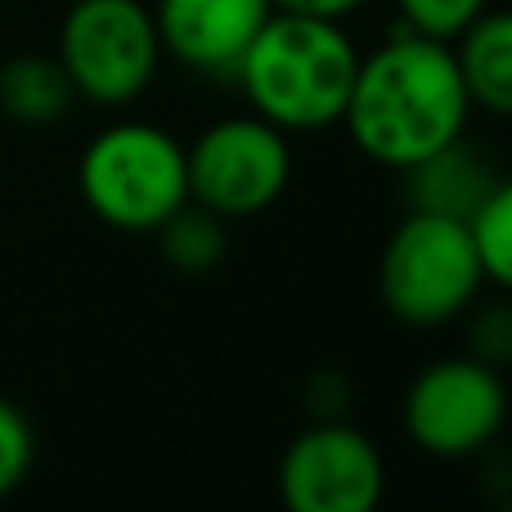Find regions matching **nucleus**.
Wrapping results in <instances>:
<instances>
[{
    "instance_id": "14",
    "label": "nucleus",
    "mask_w": 512,
    "mask_h": 512,
    "mask_svg": "<svg viewBox=\"0 0 512 512\" xmlns=\"http://www.w3.org/2000/svg\"><path fill=\"white\" fill-rule=\"evenodd\" d=\"M472 243H477L486 283L512 297V176H499L486 203L472 212Z\"/></svg>"
},
{
    "instance_id": "9",
    "label": "nucleus",
    "mask_w": 512,
    "mask_h": 512,
    "mask_svg": "<svg viewBox=\"0 0 512 512\" xmlns=\"http://www.w3.org/2000/svg\"><path fill=\"white\" fill-rule=\"evenodd\" d=\"M270 14V0H158L153 5L162 54L203 77H234L243 50Z\"/></svg>"
},
{
    "instance_id": "6",
    "label": "nucleus",
    "mask_w": 512,
    "mask_h": 512,
    "mask_svg": "<svg viewBox=\"0 0 512 512\" xmlns=\"http://www.w3.org/2000/svg\"><path fill=\"white\" fill-rule=\"evenodd\" d=\"M185 162L189 203L207 207L230 225L270 212L292 180L288 131L256 113L212 122L194 144H185Z\"/></svg>"
},
{
    "instance_id": "13",
    "label": "nucleus",
    "mask_w": 512,
    "mask_h": 512,
    "mask_svg": "<svg viewBox=\"0 0 512 512\" xmlns=\"http://www.w3.org/2000/svg\"><path fill=\"white\" fill-rule=\"evenodd\" d=\"M153 234H158L167 265L180 274H212L230 252V221H221L216 212H207L198 203H185Z\"/></svg>"
},
{
    "instance_id": "11",
    "label": "nucleus",
    "mask_w": 512,
    "mask_h": 512,
    "mask_svg": "<svg viewBox=\"0 0 512 512\" xmlns=\"http://www.w3.org/2000/svg\"><path fill=\"white\" fill-rule=\"evenodd\" d=\"M472 108H486L512 122V5L486 9L468 32L454 41Z\"/></svg>"
},
{
    "instance_id": "10",
    "label": "nucleus",
    "mask_w": 512,
    "mask_h": 512,
    "mask_svg": "<svg viewBox=\"0 0 512 512\" xmlns=\"http://www.w3.org/2000/svg\"><path fill=\"white\" fill-rule=\"evenodd\" d=\"M409 180V207L414 212H441V216H459V221H472L486 194L495 189L499 171L481 158L468 144V135L454 144H445L441 153L423 158L418 167L400 171Z\"/></svg>"
},
{
    "instance_id": "12",
    "label": "nucleus",
    "mask_w": 512,
    "mask_h": 512,
    "mask_svg": "<svg viewBox=\"0 0 512 512\" xmlns=\"http://www.w3.org/2000/svg\"><path fill=\"white\" fill-rule=\"evenodd\" d=\"M72 104L77 90L54 54H14L9 63H0V113L14 126H32V131L59 126Z\"/></svg>"
},
{
    "instance_id": "1",
    "label": "nucleus",
    "mask_w": 512,
    "mask_h": 512,
    "mask_svg": "<svg viewBox=\"0 0 512 512\" xmlns=\"http://www.w3.org/2000/svg\"><path fill=\"white\" fill-rule=\"evenodd\" d=\"M468 122L472 95L454 45L396 27L387 45L360 54L342 126L373 167H418L445 144L463 140Z\"/></svg>"
},
{
    "instance_id": "17",
    "label": "nucleus",
    "mask_w": 512,
    "mask_h": 512,
    "mask_svg": "<svg viewBox=\"0 0 512 512\" xmlns=\"http://www.w3.org/2000/svg\"><path fill=\"white\" fill-rule=\"evenodd\" d=\"M472 337H468V351L477 360L495 364L504 369L512 364V297L504 301H486V306H472Z\"/></svg>"
},
{
    "instance_id": "18",
    "label": "nucleus",
    "mask_w": 512,
    "mask_h": 512,
    "mask_svg": "<svg viewBox=\"0 0 512 512\" xmlns=\"http://www.w3.org/2000/svg\"><path fill=\"white\" fill-rule=\"evenodd\" d=\"M274 9H288V14H310V18H351L360 14L369 0H270Z\"/></svg>"
},
{
    "instance_id": "3",
    "label": "nucleus",
    "mask_w": 512,
    "mask_h": 512,
    "mask_svg": "<svg viewBox=\"0 0 512 512\" xmlns=\"http://www.w3.org/2000/svg\"><path fill=\"white\" fill-rule=\"evenodd\" d=\"M77 189L122 234H153L189 203L185 144L153 122H113L81 149Z\"/></svg>"
},
{
    "instance_id": "2",
    "label": "nucleus",
    "mask_w": 512,
    "mask_h": 512,
    "mask_svg": "<svg viewBox=\"0 0 512 512\" xmlns=\"http://www.w3.org/2000/svg\"><path fill=\"white\" fill-rule=\"evenodd\" d=\"M355 68L360 50L337 18L274 9L243 50L234 81L248 99V113L288 135H319L342 126Z\"/></svg>"
},
{
    "instance_id": "5",
    "label": "nucleus",
    "mask_w": 512,
    "mask_h": 512,
    "mask_svg": "<svg viewBox=\"0 0 512 512\" xmlns=\"http://www.w3.org/2000/svg\"><path fill=\"white\" fill-rule=\"evenodd\" d=\"M77 99L126 108L158 81L162 36L144 0H72L59 23V54Z\"/></svg>"
},
{
    "instance_id": "8",
    "label": "nucleus",
    "mask_w": 512,
    "mask_h": 512,
    "mask_svg": "<svg viewBox=\"0 0 512 512\" xmlns=\"http://www.w3.org/2000/svg\"><path fill=\"white\" fill-rule=\"evenodd\" d=\"M387 490V459L369 432L346 418H319L279 459V499L288 512H369Z\"/></svg>"
},
{
    "instance_id": "15",
    "label": "nucleus",
    "mask_w": 512,
    "mask_h": 512,
    "mask_svg": "<svg viewBox=\"0 0 512 512\" xmlns=\"http://www.w3.org/2000/svg\"><path fill=\"white\" fill-rule=\"evenodd\" d=\"M490 9V0H396L400 32L427 36V41L454 45L481 14Z\"/></svg>"
},
{
    "instance_id": "16",
    "label": "nucleus",
    "mask_w": 512,
    "mask_h": 512,
    "mask_svg": "<svg viewBox=\"0 0 512 512\" xmlns=\"http://www.w3.org/2000/svg\"><path fill=\"white\" fill-rule=\"evenodd\" d=\"M36 463V432L14 400L0 396V499H9L27 481Z\"/></svg>"
},
{
    "instance_id": "4",
    "label": "nucleus",
    "mask_w": 512,
    "mask_h": 512,
    "mask_svg": "<svg viewBox=\"0 0 512 512\" xmlns=\"http://www.w3.org/2000/svg\"><path fill=\"white\" fill-rule=\"evenodd\" d=\"M481 288L486 270L472 243V225L409 207L378 261L382 306L405 328H445L477 306Z\"/></svg>"
},
{
    "instance_id": "7",
    "label": "nucleus",
    "mask_w": 512,
    "mask_h": 512,
    "mask_svg": "<svg viewBox=\"0 0 512 512\" xmlns=\"http://www.w3.org/2000/svg\"><path fill=\"white\" fill-rule=\"evenodd\" d=\"M405 436L432 459H477L508 423L504 369L477 355H441L405 391Z\"/></svg>"
}]
</instances>
